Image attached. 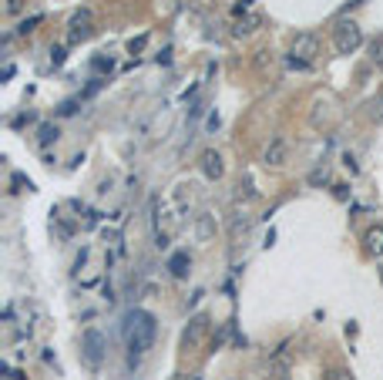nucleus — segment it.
Listing matches in <instances>:
<instances>
[{
	"label": "nucleus",
	"instance_id": "obj_26",
	"mask_svg": "<svg viewBox=\"0 0 383 380\" xmlns=\"http://www.w3.org/2000/svg\"><path fill=\"white\" fill-rule=\"evenodd\" d=\"M279 380H286V377H279Z\"/></svg>",
	"mask_w": 383,
	"mask_h": 380
},
{
	"label": "nucleus",
	"instance_id": "obj_23",
	"mask_svg": "<svg viewBox=\"0 0 383 380\" xmlns=\"http://www.w3.org/2000/svg\"><path fill=\"white\" fill-rule=\"evenodd\" d=\"M20 7H24V0H7L4 11H7V14H20Z\"/></svg>",
	"mask_w": 383,
	"mask_h": 380
},
{
	"label": "nucleus",
	"instance_id": "obj_20",
	"mask_svg": "<svg viewBox=\"0 0 383 380\" xmlns=\"http://www.w3.org/2000/svg\"><path fill=\"white\" fill-rule=\"evenodd\" d=\"M91 68H94V71H111V68H115V61H111V58H94Z\"/></svg>",
	"mask_w": 383,
	"mask_h": 380
},
{
	"label": "nucleus",
	"instance_id": "obj_10",
	"mask_svg": "<svg viewBox=\"0 0 383 380\" xmlns=\"http://www.w3.org/2000/svg\"><path fill=\"white\" fill-rule=\"evenodd\" d=\"M269 370H273L276 377H286V370H290V343H283V347L273 353V360H269Z\"/></svg>",
	"mask_w": 383,
	"mask_h": 380
},
{
	"label": "nucleus",
	"instance_id": "obj_25",
	"mask_svg": "<svg viewBox=\"0 0 383 380\" xmlns=\"http://www.w3.org/2000/svg\"><path fill=\"white\" fill-rule=\"evenodd\" d=\"M343 165L350 168V172H356V158H353V155H343Z\"/></svg>",
	"mask_w": 383,
	"mask_h": 380
},
{
	"label": "nucleus",
	"instance_id": "obj_21",
	"mask_svg": "<svg viewBox=\"0 0 383 380\" xmlns=\"http://www.w3.org/2000/svg\"><path fill=\"white\" fill-rule=\"evenodd\" d=\"M51 64H54V68H61V64H64V47L61 44L51 47Z\"/></svg>",
	"mask_w": 383,
	"mask_h": 380
},
{
	"label": "nucleus",
	"instance_id": "obj_13",
	"mask_svg": "<svg viewBox=\"0 0 383 380\" xmlns=\"http://www.w3.org/2000/svg\"><path fill=\"white\" fill-rule=\"evenodd\" d=\"M256 27H259V17H256V14H249L245 20H239V24L232 27V34H235V37H249V34L256 31Z\"/></svg>",
	"mask_w": 383,
	"mask_h": 380
},
{
	"label": "nucleus",
	"instance_id": "obj_17",
	"mask_svg": "<svg viewBox=\"0 0 383 380\" xmlns=\"http://www.w3.org/2000/svg\"><path fill=\"white\" fill-rule=\"evenodd\" d=\"M330 182V168H313L309 172V185H326Z\"/></svg>",
	"mask_w": 383,
	"mask_h": 380
},
{
	"label": "nucleus",
	"instance_id": "obj_4",
	"mask_svg": "<svg viewBox=\"0 0 383 380\" xmlns=\"http://www.w3.org/2000/svg\"><path fill=\"white\" fill-rule=\"evenodd\" d=\"M105 336H101V330H84V336H81V350H84V360L98 370L101 367V360H105Z\"/></svg>",
	"mask_w": 383,
	"mask_h": 380
},
{
	"label": "nucleus",
	"instance_id": "obj_9",
	"mask_svg": "<svg viewBox=\"0 0 383 380\" xmlns=\"http://www.w3.org/2000/svg\"><path fill=\"white\" fill-rule=\"evenodd\" d=\"M266 165H283L286 162V138H273L269 145H266Z\"/></svg>",
	"mask_w": 383,
	"mask_h": 380
},
{
	"label": "nucleus",
	"instance_id": "obj_3",
	"mask_svg": "<svg viewBox=\"0 0 383 380\" xmlns=\"http://www.w3.org/2000/svg\"><path fill=\"white\" fill-rule=\"evenodd\" d=\"M316 54H320V37L316 34H296V41H292V51H290V68L296 71H306L309 64L316 61Z\"/></svg>",
	"mask_w": 383,
	"mask_h": 380
},
{
	"label": "nucleus",
	"instance_id": "obj_12",
	"mask_svg": "<svg viewBox=\"0 0 383 380\" xmlns=\"http://www.w3.org/2000/svg\"><path fill=\"white\" fill-rule=\"evenodd\" d=\"M58 138H61V132H58V125H54V122H44L41 128H37V145H41V148L54 145Z\"/></svg>",
	"mask_w": 383,
	"mask_h": 380
},
{
	"label": "nucleus",
	"instance_id": "obj_15",
	"mask_svg": "<svg viewBox=\"0 0 383 380\" xmlns=\"http://www.w3.org/2000/svg\"><path fill=\"white\" fill-rule=\"evenodd\" d=\"M195 232H199V239H202V243H205V239H209V236H212V232H215L212 215H209V213H202V215H199V229H195Z\"/></svg>",
	"mask_w": 383,
	"mask_h": 380
},
{
	"label": "nucleus",
	"instance_id": "obj_19",
	"mask_svg": "<svg viewBox=\"0 0 383 380\" xmlns=\"http://www.w3.org/2000/svg\"><path fill=\"white\" fill-rule=\"evenodd\" d=\"M326 380H353L350 370H343V367H333L330 374H326Z\"/></svg>",
	"mask_w": 383,
	"mask_h": 380
},
{
	"label": "nucleus",
	"instance_id": "obj_16",
	"mask_svg": "<svg viewBox=\"0 0 383 380\" xmlns=\"http://www.w3.org/2000/svg\"><path fill=\"white\" fill-rule=\"evenodd\" d=\"M370 61L377 64V68H383V34L370 41Z\"/></svg>",
	"mask_w": 383,
	"mask_h": 380
},
{
	"label": "nucleus",
	"instance_id": "obj_1",
	"mask_svg": "<svg viewBox=\"0 0 383 380\" xmlns=\"http://www.w3.org/2000/svg\"><path fill=\"white\" fill-rule=\"evenodd\" d=\"M155 334H158V323L148 310H131L124 319V340H128V360L138 364L141 357L152 350Z\"/></svg>",
	"mask_w": 383,
	"mask_h": 380
},
{
	"label": "nucleus",
	"instance_id": "obj_8",
	"mask_svg": "<svg viewBox=\"0 0 383 380\" xmlns=\"http://www.w3.org/2000/svg\"><path fill=\"white\" fill-rule=\"evenodd\" d=\"M363 249L370 256H383V226H370L363 232Z\"/></svg>",
	"mask_w": 383,
	"mask_h": 380
},
{
	"label": "nucleus",
	"instance_id": "obj_6",
	"mask_svg": "<svg viewBox=\"0 0 383 380\" xmlns=\"http://www.w3.org/2000/svg\"><path fill=\"white\" fill-rule=\"evenodd\" d=\"M199 172L209 179V182H219L222 179V172H226V162H222V155L215 152V148H205L199 155Z\"/></svg>",
	"mask_w": 383,
	"mask_h": 380
},
{
	"label": "nucleus",
	"instance_id": "obj_22",
	"mask_svg": "<svg viewBox=\"0 0 383 380\" xmlns=\"http://www.w3.org/2000/svg\"><path fill=\"white\" fill-rule=\"evenodd\" d=\"M239 232H249V219H235V222H232V239H235V236H239Z\"/></svg>",
	"mask_w": 383,
	"mask_h": 380
},
{
	"label": "nucleus",
	"instance_id": "obj_18",
	"mask_svg": "<svg viewBox=\"0 0 383 380\" xmlns=\"http://www.w3.org/2000/svg\"><path fill=\"white\" fill-rule=\"evenodd\" d=\"M145 44H148V34H141V37H135V41H128V54H141Z\"/></svg>",
	"mask_w": 383,
	"mask_h": 380
},
{
	"label": "nucleus",
	"instance_id": "obj_14",
	"mask_svg": "<svg viewBox=\"0 0 383 380\" xmlns=\"http://www.w3.org/2000/svg\"><path fill=\"white\" fill-rule=\"evenodd\" d=\"M41 24H44V14H34V17H27V20H20V24H17V34H20V37H27V34H34Z\"/></svg>",
	"mask_w": 383,
	"mask_h": 380
},
{
	"label": "nucleus",
	"instance_id": "obj_7",
	"mask_svg": "<svg viewBox=\"0 0 383 380\" xmlns=\"http://www.w3.org/2000/svg\"><path fill=\"white\" fill-rule=\"evenodd\" d=\"M205 330H209V317H205V313L192 317V319H188V327H185V334H182V343H185L188 350L199 347L202 336H205Z\"/></svg>",
	"mask_w": 383,
	"mask_h": 380
},
{
	"label": "nucleus",
	"instance_id": "obj_24",
	"mask_svg": "<svg viewBox=\"0 0 383 380\" xmlns=\"http://www.w3.org/2000/svg\"><path fill=\"white\" fill-rule=\"evenodd\" d=\"M74 111H77L74 101H64V105H61V115H74Z\"/></svg>",
	"mask_w": 383,
	"mask_h": 380
},
{
	"label": "nucleus",
	"instance_id": "obj_11",
	"mask_svg": "<svg viewBox=\"0 0 383 380\" xmlns=\"http://www.w3.org/2000/svg\"><path fill=\"white\" fill-rule=\"evenodd\" d=\"M188 266H192V259H188V253H175V256L169 259V270L175 279H185L188 276Z\"/></svg>",
	"mask_w": 383,
	"mask_h": 380
},
{
	"label": "nucleus",
	"instance_id": "obj_5",
	"mask_svg": "<svg viewBox=\"0 0 383 380\" xmlns=\"http://www.w3.org/2000/svg\"><path fill=\"white\" fill-rule=\"evenodd\" d=\"M91 34H94L91 11H88V7H81V11L71 17V24H67V44H81V41H88Z\"/></svg>",
	"mask_w": 383,
	"mask_h": 380
},
{
	"label": "nucleus",
	"instance_id": "obj_2",
	"mask_svg": "<svg viewBox=\"0 0 383 380\" xmlns=\"http://www.w3.org/2000/svg\"><path fill=\"white\" fill-rule=\"evenodd\" d=\"M333 47H337V54H356L363 47V27L356 20L339 17L333 24Z\"/></svg>",
	"mask_w": 383,
	"mask_h": 380
}]
</instances>
